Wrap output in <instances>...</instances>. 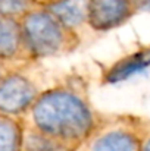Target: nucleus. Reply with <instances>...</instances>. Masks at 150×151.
Listing matches in <instances>:
<instances>
[{
  "label": "nucleus",
  "instance_id": "obj_9",
  "mask_svg": "<svg viewBox=\"0 0 150 151\" xmlns=\"http://www.w3.org/2000/svg\"><path fill=\"white\" fill-rule=\"evenodd\" d=\"M21 151H71L60 142L24 125Z\"/></svg>",
  "mask_w": 150,
  "mask_h": 151
},
{
  "label": "nucleus",
  "instance_id": "obj_6",
  "mask_svg": "<svg viewBox=\"0 0 150 151\" xmlns=\"http://www.w3.org/2000/svg\"><path fill=\"white\" fill-rule=\"evenodd\" d=\"M0 57L15 62H33L27 53L21 21L0 15Z\"/></svg>",
  "mask_w": 150,
  "mask_h": 151
},
{
  "label": "nucleus",
  "instance_id": "obj_14",
  "mask_svg": "<svg viewBox=\"0 0 150 151\" xmlns=\"http://www.w3.org/2000/svg\"><path fill=\"white\" fill-rule=\"evenodd\" d=\"M37 1H38L40 4H46V3H47V1H50V0H37Z\"/></svg>",
  "mask_w": 150,
  "mask_h": 151
},
{
  "label": "nucleus",
  "instance_id": "obj_4",
  "mask_svg": "<svg viewBox=\"0 0 150 151\" xmlns=\"http://www.w3.org/2000/svg\"><path fill=\"white\" fill-rule=\"evenodd\" d=\"M24 68L19 66L0 78V114L22 117L41 93Z\"/></svg>",
  "mask_w": 150,
  "mask_h": 151
},
{
  "label": "nucleus",
  "instance_id": "obj_15",
  "mask_svg": "<svg viewBox=\"0 0 150 151\" xmlns=\"http://www.w3.org/2000/svg\"><path fill=\"white\" fill-rule=\"evenodd\" d=\"M47 3H49V1H47Z\"/></svg>",
  "mask_w": 150,
  "mask_h": 151
},
{
  "label": "nucleus",
  "instance_id": "obj_7",
  "mask_svg": "<svg viewBox=\"0 0 150 151\" xmlns=\"http://www.w3.org/2000/svg\"><path fill=\"white\" fill-rule=\"evenodd\" d=\"M53 16H56L65 27L78 32V28L87 25L90 0H50L43 4Z\"/></svg>",
  "mask_w": 150,
  "mask_h": 151
},
{
  "label": "nucleus",
  "instance_id": "obj_11",
  "mask_svg": "<svg viewBox=\"0 0 150 151\" xmlns=\"http://www.w3.org/2000/svg\"><path fill=\"white\" fill-rule=\"evenodd\" d=\"M30 63H33V62H15V60H7V59L0 57V78H3L7 72H10L19 66L30 65Z\"/></svg>",
  "mask_w": 150,
  "mask_h": 151
},
{
  "label": "nucleus",
  "instance_id": "obj_3",
  "mask_svg": "<svg viewBox=\"0 0 150 151\" xmlns=\"http://www.w3.org/2000/svg\"><path fill=\"white\" fill-rule=\"evenodd\" d=\"M140 135L127 117L100 114L87 138L74 151H138Z\"/></svg>",
  "mask_w": 150,
  "mask_h": 151
},
{
  "label": "nucleus",
  "instance_id": "obj_1",
  "mask_svg": "<svg viewBox=\"0 0 150 151\" xmlns=\"http://www.w3.org/2000/svg\"><path fill=\"white\" fill-rule=\"evenodd\" d=\"M99 116L86 84L80 79H68L41 91L22 116V122L74 151L91 132Z\"/></svg>",
  "mask_w": 150,
  "mask_h": 151
},
{
  "label": "nucleus",
  "instance_id": "obj_12",
  "mask_svg": "<svg viewBox=\"0 0 150 151\" xmlns=\"http://www.w3.org/2000/svg\"><path fill=\"white\" fill-rule=\"evenodd\" d=\"M130 1L134 6L136 12L137 10H150V0H130Z\"/></svg>",
  "mask_w": 150,
  "mask_h": 151
},
{
  "label": "nucleus",
  "instance_id": "obj_8",
  "mask_svg": "<svg viewBox=\"0 0 150 151\" xmlns=\"http://www.w3.org/2000/svg\"><path fill=\"white\" fill-rule=\"evenodd\" d=\"M22 134V117L0 114V151H21Z\"/></svg>",
  "mask_w": 150,
  "mask_h": 151
},
{
  "label": "nucleus",
  "instance_id": "obj_10",
  "mask_svg": "<svg viewBox=\"0 0 150 151\" xmlns=\"http://www.w3.org/2000/svg\"><path fill=\"white\" fill-rule=\"evenodd\" d=\"M38 6L37 0H0V15L21 19Z\"/></svg>",
  "mask_w": 150,
  "mask_h": 151
},
{
  "label": "nucleus",
  "instance_id": "obj_13",
  "mask_svg": "<svg viewBox=\"0 0 150 151\" xmlns=\"http://www.w3.org/2000/svg\"><path fill=\"white\" fill-rule=\"evenodd\" d=\"M138 151H150V135L146 137L143 141L140 139V148Z\"/></svg>",
  "mask_w": 150,
  "mask_h": 151
},
{
  "label": "nucleus",
  "instance_id": "obj_2",
  "mask_svg": "<svg viewBox=\"0 0 150 151\" xmlns=\"http://www.w3.org/2000/svg\"><path fill=\"white\" fill-rule=\"evenodd\" d=\"M19 21L24 44L33 62L71 54L81 43L80 34L65 27L43 4L28 12Z\"/></svg>",
  "mask_w": 150,
  "mask_h": 151
},
{
  "label": "nucleus",
  "instance_id": "obj_5",
  "mask_svg": "<svg viewBox=\"0 0 150 151\" xmlns=\"http://www.w3.org/2000/svg\"><path fill=\"white\" fill-rule=\"evenodd\" d=\"M134 13L130 0H90L87 24L93 31L106 32L125 24Z\"/></svg>",
  "mask_w": 150,
  "mask_h": 151
}]
</instances>
